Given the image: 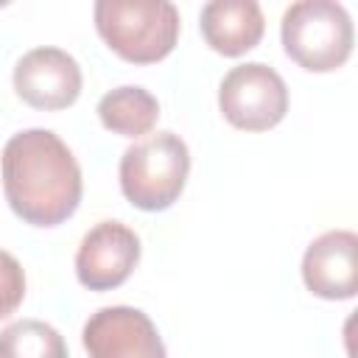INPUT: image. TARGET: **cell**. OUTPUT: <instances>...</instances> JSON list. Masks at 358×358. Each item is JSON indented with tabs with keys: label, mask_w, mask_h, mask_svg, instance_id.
<instances>
[{
	"label": "cell",
	"mask_w": 358,
	"mask_h": 358,
	"mask_svg": "<svg viewBox=\"0 0 358 358\" xmlns=\"http://www.w3.org/2000/svg\"><path fill=\"white\" fill-rule=\"evenodd\" d=\"M302 280L322 299H350L358 291V235L330 229L310 241L302 257Z\"/></svg>",
	"instance_id": "9c48e42d"
},
{
	"label": "cell",
	"mask_w": 358,
	"mask_h": 358,
	"mask_svg": "<svg viewBox=\"0 0 358 358\" xmlns=\"http://www.w3.org/2000/svg\"><path fill=\"white\" fill-rule=\"evenodd\" d=\"M190 173V151L185 140L173 131H157L120 157V190L123 196L145 213L168 210L185 190Z\"/></svg>",
	"instance_id": "3957f363"
},
{
	"label": "cell",
	"mask_w": 358,
	"mask_h": 358,
	"mask_svg": "<svg viewBox=\"0 0 358 358\" xmlns=\"http://www.w3.org/2000/svg\"><path fill=\"white\" fill-rule=\"evenodd\" d=\"M6 201L31 227L67 221L81 201V168L50 129L17 131L0 154Z\"/></svg>",
	"instance_id": "6da1fadb"
},
{
	"label": "cell",
	"mask_w": 358,
	"mask_h": 358,
	"mask_svg": "<svg viewBox=\"0 0 358 358\" xmlns=\"http://www.w3.org/2000/svg\"><path fill=\"white\" fill-rule=\"evenodd\" d=\"M218 106L235 129L266 131L285 117L288 87L274 67L263 62H246L224 76L218 87Z\"/></svg>",
	"instance_id": "5b68a950"
},
{
	"label": "cell",
	"mask_w": 358,
	"mask_h": 358,
	"mask_svg": "<svg viewBox=\"0 0 358 358\" xmlns=\"http://www.w3.org/2000/svg\"><path fill=\"white\" fill-rule=\"evenodd\" d=\"M14 90L34 109H67L81 95V67L62 48H34L14 67Z\"/></svg>",
	"instance_id": "ba28073f"
},
{
	"label": "cell",
	"mask_w": 358,
	"mask_h": 358,
	"mask_svg": "<svg viewBox=\"0 0 358 358\" xmlns=\"http://www.w3.org/2000/svg\"><path fill=\"white\" fill-rule=\"evenodd\" d=\"M201 36L221 56H243L266 31L263 11L255 0H213L201 8Z\"/></svg>",
	"instance_id": "30bf717a"
},
{
	"label": "cell",
	"mask_w": 358,
	"mask_h": 358,
	"mask_svg": "<svg viewBox=\"0 0 358 358\" xmlns=\"http://www.w3.org/2000/svg\"><path fill=\"white\" fill-rule=\"evenodd\" d=\"M0 358H67V344L53 324L20 319L0 330Z\"/></svg>",
	"instance_id": "7c38bea8"
},
{
	"label": "cell",
	"mask_w": 358,
	"mask_h": 358,
	"mask_svg": "<svg viewBox=\"0 0 358 358\" xmlns=\"http://www.w3.org/2000/svg\"><path fill=\"white\" fill-rule=\"evenodd\" d=\"M98 117L103 129L123 134V137H143L154 129L159 117V103L157 98L137 84H123L109 90L98 101Z\"/></svg>",
	"instance_id": "8fae6325"
},
{
	"label": "cell",
	"mask_w": 358,
	"mask_h": 358,
	"mask_svg": "<svg viewBox=\"0 0 358 358\" xmlns=\"http://www.w3.org/2000/svg\"><path fill=\"white\" fill-rule=\"evenodd\" d=\"M140 263V238L120 221L95 224L78 243L76 277L90 291H112L123 285Z\"/></svg>",
	"instance_id": "8992f818"
},
{
	"label": "cell",
	"mask_w": 358,
	"mask_h": 358,
	"mask_svg": "<svg viewBox=\"0 0 358 358\" xmlns=\"http://www.w3.org/2000/svg\"><path fill=\"white\" fill-rule=\"evenodd\" d=\"M0 6H3V3H0Z\"/></svg>",
	"instance_id": "5bb4252c"
},
{
	"label": "cell",
	"mask_w": 358,
	"mask_h": 358,
	"mask_svg": "<svg viewBox=\"0 0 358 358\" xmlns=\"http://www.w3.org/2000/svg\"><path fill=\"white\" fill-rule=\"evenodd\" d=\"M25 296V271L20 260L0 249V319L11 316Z\"/></svg>",
	"instance_id": "4fadbf2b"
},
{
	"label": "cell",
	"mask_w": 358,
	"mask_h": 358,
	"mask_svg": "<svg viewBox=\"0 0 358 358\" xmlns=\"http://www.w3.org/2000/svg\"><path fill=\"white\" fill-rule=\"evenodd\" d=\"M98 36L131 64L162 62L179 39V11L168 0H98Z\"/></svg>",
	"instance_id": "7a4b0ae2"
},
{
	"label": "cell",
	"mask_w": 358,
	"mask_h": 358,
	"mask_svg": "<svg viewBox=\"0 0 358 358\" xmlns=\"http://www.w3.org/2000/svg\"><path fill=\"white\" fill-rule=\"evenodd\" d=\"M285 53L310 73L338 70L355 42L352 20L341 3L333 0H299L291 3L280 25Z\"/></svg>",
	"instance_id": "277c9868"
},
{
	"label": "cell",
	"mask_w": 358,
	"mask_h": 358,
	"mask_svg": "<svg viewBox=\"0 0 358 358\" xmlns=\"http://www.w3.org/2000/svg\"><path fill=\"white\" fill-rule=\"evenodd\" d=\"M90 358H165L157 324L140 308L109 305L95 310L81 333Z\"/></svg>",
	"instance_id": "52a82bcc"
}]
</instances>
